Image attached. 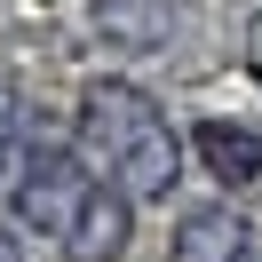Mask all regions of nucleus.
Segmentation results:
<instances>
[{
	"instance_id": "nucleus-3",
	"label": "nucleus",
	"mask_w": 262,
	"mask_h": 262,
	"mask_svg": "<svg viewBox=\"0 0 262 262\" xmlns=\"http://www.w3.org/2000/svg\"><path fill=\"white\" fill-rule=\"evenodd\" d=\"M80 199H88V175H80V159H64V151H40V167L16 183V214H24L32 230H48V238L72 230Z\"/></svg>"
},
{
	"instance_id": "nucleus-2",
	"label": "nucleus",
	"mask_w": 262,
	"mask_h": 262,
	"mask_svg": "<svg viewBox=\"0 0 262 262\" xmlns=\"http://www.w3.org/2000/svg\"><path fill=\"white\" fill-rule=\"evenodd\" d=\"M127 238H135V199L112 191V183H88L80 214H72V230H64L72 262H127Z\"/></svg>"
},
{
	"instance_id": "nucleus-4",
	"label": "nucleus",
	"mask_w": 262,
	"mask_h": 262,
	"mask_svg": "<svg viewBox=\"0 0 262 262\" xmlns=\"http://www.w3.org/2000/svg\"><path fill=\"white\" fill-rule=\"evenodd\" d=\"M167 262H246V214L230 207V199H207V207L175 214Z\"/></svg>"
},
{
	"instance_id": "nucleus-5",
	"label": "nucleus",
	"mask_w": 262,
	"mask_h": 262,
	"mask_svg": "<svg viewBox=\"0 0 262 262\" xmlns=\"http://www.w3.org/2000/svg\"><path fill=\"white\" fill-rule=\"evenodd\" d=\"M199 159H207V175H223V183H254L262 175V135L254 127H238V119H199Z\"/></svg>"
},
{
	"instance_id": "nucleus-6",
	"label": "nucleus",
	"mask_w": 262,
	"mask_h": 262,
	"mask_svg": "<svg viewBox=\"0 0 262 262\" xmlns=\"http://www.w3.org/2000/svg\"><path fill=\"white\" fill-rule=\"evenodd\" d=\"M96 24L119 40V48H159L167 40V0H103Z\"/></svg>"
},
{
	"instance_id": "nucleus-7",
	"label": "nucleus",
	"mask_w": 262,
	"mask_h": 262,
	"mask_svg": "<svg viewBox=\"0 0 262 262\" xmlns=\"http://www.w3.org/2000/svg\"><path fill=\"white\" fill-rule=\"evenodd\" d=\"M16 127H24V103H16V88L0 80V167H8V151H16Z\"/></svg>"
},
{
	"instance_id": "nucleus-1",
	"label": "nucleus",
	"mask_w": 262,
	"mask_h": 262,
	"mask_svg": "<svg viewBox=\"0 0 262 262\" xmlns=\"http://www.w3.org/2000/svg\"><path fill=\"white\" fill-rule=\"evenodd\" d=\"M80 159L96 167V183L127 199H167L183 175V143L167 127L159 96H143L127 72H103L80 88Z\"/></svg>"
}]
</instances>
